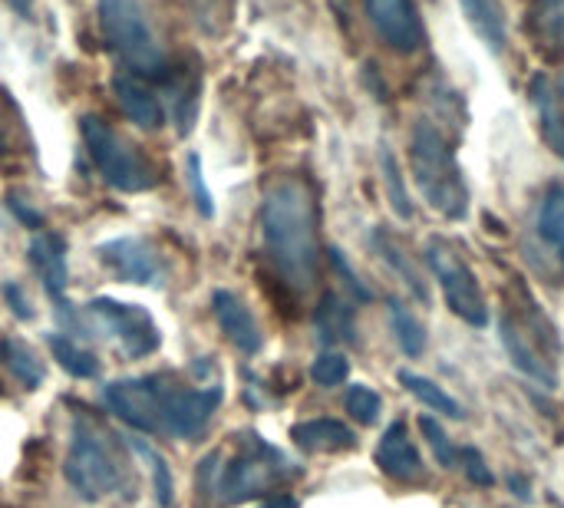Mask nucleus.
Segmentation results:
<instances>
[{"instance_id":"f257e3e1","label":"nucleus","mask_w":564,"mask_h":508,"mask_svg":"<svg viewBox=\"0 0 564 508\" xmlns=\"http://www.w3.org/2000/svg\"><path fill=\"white\" fill-rule=\"evenodd\" d=\"M317 225H321L317 195L304 179L288 175L268 185L261 198V238L278 278L294 291H307L317 281V261H321Z\"/></svg>"},{"instance_id":"f03ea898","label":"nucleus","mask_w":564,"mask_h":508,"mask_svg":"<svg viewBox=\"0 0 564 508\" xmlns=\"http://www.w3.org/2000/svg\"><path fill=\"white\" fill-rule=\"evenodd\" d=\"M410 169L423 202L449 221L469 215V188L456 162V149L433 122H416L410 139Z\"/></svg>"},{"instance_id":"7ed1b4c3","label":"nucleus","mask_w":564,"mask_h":508,"mask_svg":"<svg viewBox=\"0 0 564 508\" xmlns=\"http://www.w3.org/2000/svg\"><path fill=\"white\" fill-rule=\"evenodd\" d=\"M63 479L83 502H102L126 483V466L116 436L96 420H76L63 460Z\"/></svg>"},{"instance_id":"20e7f679","label":"nucleus","mask_w":564,"mask_h":508,"mask_svg":"<svg viewBox=\"0 0 564 508\" xmlns=\"http://www.w3.org/2000/svg\"><path fill=\"white\" fill-rule=\"evenodd\" d=\"M235 446L238 450L231 463L221 466V479H218V499L225 506H241L261 496H278L281 486L301 476V469H294L278 446H271L251 430L238 433Z\"/></svg>"},{"instance_id":"39448f33","label":"nucleus","mask_w":564,"mask_h":508,"mask_svg":"<svg viewBox=\"0 0 564 508\" xmlns=\"http://www.w3.org/2000/svg\"><path fill=\"white\" fill-rule=\"evenodd\" d=\"M502 344L512 357V364L532 377L535 383L555 390L558 387V364H555V327L545 321V314H539V304L532 301V294L519 284V298L516 304H509V311L502 314Z\"/></svg>"},{"instance_id":"423d86ee","label":"nucleus","mask_w":564,"mask_h":508,"mask_svg":"<svg viewBox=\"0 0 564 508\" xmlns=\"http://www.w3.org/2000/svg\"><path fill=\"white\" fill-rule=\"evenodd\" d=\"M96 17L109 50L119 53L135 73L142 76L165 73L162 40L139 0H96Z\"/></svg>"},{"instance_id":"0eeeda50","label":"nucleus","mask_w":564,"mask_h":508,"mask_svg":"<svg viewBox=\"0 0 564 508\" xmlns=\"http://www.w3.org/2000/svg\"><path fill=\"white\" fill-rule=\"evenodd\" d=\"M83 142H86L89 159L96 162L99 175L112 188L135 195V192H149L159 185V169L149 162V155L139 145H132L129 139H122L106 119L83 116Z\"/></svg>"},{"instance_id":"6e6552de","label":"nucleus","mask_w":564,"mask_h":508,"mask_svg":"<svg viewBox=\"0 0 564 508\" xmlns=\"http://www.w3.org/2000/svg\"><path fill=\"white\" fill-rule=\"evenodd\" d=\"M426 264L440 281V291L446 298V307L469 327H489V304L482 294V284L463 251L446 238L426 241Z\"/></svg>"},{"instance_id":"1a4fd4ad","label":"nucleus","mask_w":564,"mask_h":508,"mask_svg":"<svg viewBox=\"0 0 564 508\" xmlns=\"http://www.w3.org/2000/svg\"><path fill=\"white\" fill-rule=\"evenodd\" d=\"M83 317L93 324L96 334L116 341L122 347V354L132 357V360L152 357L162 347L159 324L152 321V314L142 304H122V301H112V298H93L83 307Z\"/></svg>"},{"instance_id":"9d476101","label":"nucleus","mask_w":564,"mask_h":508,"mask_svg":"<svg viewBox=\"0 0 564 508\" xmlns=\"http://www.w3.org/2000/svg\"><path fill=\"white\" fill-rule=\"evenodd\" d=\"M172 383V374H145L129 380H112L102 390L109 413H116L126 426L159 436L162 433V400Z\"/></svg>"},{"instance_id":"9b49d317","label":"nucleus","mask_w":564,"mask_h":508,"mask_svg":"<svg viewBox=\"0 0 564 508\" xmlns=\"http://www.w3.org/2000/svg\"><path fill=\"white\" fill-rule=\"evenodd\" d=\"M221 397H225L221 387L192 390L172 377L165 400H162V433L175 440H198L205 426L212 423L215 410L221 407Z\"/></svg>"},{"instance_id":"f8f14e48","label":"nucleus","mask_w":564,"mask_h":508,"mask_svg":"<svg viewBox=\"0 0 564 508\" xmlns=\"http://www.w3.org/2000/svg\"><path fill=\"white\" fill-rule=\"evenodd\" d=\"M96 258L102 268H109L122 284H139V288H155L165 278V264L155 251L152 241L139 238V235H126V238H109L102 245H96Z\"/></svg>"},{"instance_id":"ddd939ff","label":"nucleus","mask_w":564,"mask_h":508,"mask_svg":"<svg viewBox=\"0 0 564 508\" xmlns=\"http://www.w3.org/2000/svg\"><path fill=\"white\" fill-rule=\"evenodd\" d=\"M367 17L377 30V36L400 56H410L423 50L426 30L423 17L416 10V0H364Z\"/></svg>"},{"instance_id":"4468645a","label":"nucleus","mask_w":564,"mask_h":508,"mask_svg":"<svg viewBox=\"0 0 564 508\" xmlns=\"http://www.w3.org/2000/svg\"><path fill=\"white\" fill-rule=\"evenodd\" d=\"M373 463H377V469L387 479H393L400 486H420V483H426L423 456H420V450H416V443L410 436V426L403 420H397V423H390L383 430V436L377 443V453H373Z\"/></svg>"},{"instance_id":"2eb2a0df","label":"nucleus","mask_w":564,"mask_h":508,"mask_svg":"<svg viewBox=\"0 0 564 508\" xmlns=\"http://www.w3.org/2000/svg\"><path fill=\"white\" fill-rule=\"evenodd\" d=\"M212 314H215V321H218V327H221V334L228 337L231 347H238L245 357L261 354L264 334H261V327H258L251 307H248L238 294H231V291H215V294H212Z\"/></svg>"},{"instance_id":"dca6fc26","label":"nucleus","mask_w":564,"mask_h":508,"mask_svg":"<svg viewBox=\"0 0 564 508\" xmlns=\"http://www.w3.org/2000/svg\"><path fill=\"white\" fill-rule=\"evenodd\" d=\"M26 258L33 264V271L40 274L46 294L63 304L66 301V284H69V268H66V238L56 235V231H40L30 248H26Z\"/></svg>"},{"instance_id":"f3484780","label":"nucleus","mask_w":564,"mask_h":508,"mask_svg":"<svg viewBox=\"0 0 564 508\" xmlns=\"http://www.w3.org/2000/svg\"><path fill=\"white\" fill-rule=\"evenodd\" d=\"M112 96H116L119 109L139 129H159L165 122V109H162L159 96L152 93V86L142 76H135V73H116L112 76Z\"/></svg>"},{"instance_id":"a211bd4d","label":"nucleus","mask_w":564,"mask_h":508,"mask_svg":"<svg viewBox=\"0 0 564 508\" xmlns=\"http://www.w3.org/2000/svg\"><path fill=\"white\" fill-rule=\"evenodd\" d=\"M291 440L304 453H347L357 446L354 430L330 417H317V420H304L291 426Z\"/></svg>"},{"instance_id":"6ab92c4d","label":"nucleus","mask_w":564,"mask_h":508,"mask_svg":"<svg viewBox=\"0 0 564 508\" xmlns=\"http://www.w3.org/2000/svg\"><path fill=\"white\" fill-rule=\"evenodd\" d=\"M314 327L317 337L334 347V344H357V324H354V307L340 298V294H324L321 307L314 314Z\"/></svg>"},{"instance_id":"aec40b11","label":"nucleus","mask_w":564,"mask_h":508,"mask_svg":"<svg viewBox=\"0 0 564 508\" xmlns=\"http://www.w3.org/2000/svg\"><path fill=\"white\" fill-rule=\"evenodd\" d=\"M469 26L476 30V36L492 50L502 53L509 43V30H506V7L502 0H459Z\"/></svg>"},{"instance_id":"412c9836","label":"nucleus","mask_w":564,"mask_h":508,"mask_svg":"<svg viewBox=\"0 0 564 508\" xmlns=\"http://www.w3.org/2000/svg\"><path fill=\"white\" fill-rule=\"evenodd\" d=\"M532 102L539 112V132L549 142V149L564 162V109L552 89V83L545 76L532 79Z\"/></svg>"},{"instance_id":"4be33fe9","label":"nucleus","mask_w":564,"mask_h":508,"mask_svg":"<svg viewBox=\"0 0 564 508\" xmlns=\"http://www.w3.org/2000/svg\"><path fill=\"white\" fill-rule=\"evenodd\" d=\"M373 245H377V251L383 255V261L403 278V284L413 291V298H420V301H430V288H426V281H423V271L410 261V255L403 251V245L390 235V231H373Z\"/></svg>"},{"instance_id":"5701e85b","label":"nucleus","mask_w":564,"mask_h":508,"mask_svg":"<svg viewBox=\"0 0 564 508\" xmlns=\"http://www.w3.org/2000/svg\"><path fill=\"white\" fill-rule=\"evenodd\" d=\"M46 347H50L53 360L73 380H96L99 377V360L86 347H79L73 337H66V334H46Z\"/></svg>"},{"instance_id":"b1692460","label":"nucleus","mask_w":564,"mask_h":508,"mask_svg":"<svg viewBox=\"0 0 564 508\" xmlns=\"http://www.w3.org/2000/svg\"><path fill=\"white\" fill-rule=\"evenodd\" d=\"M400 383L426 407V410H433L436 417H449V420H463L466 417V410L459 407V400L456 397H449L440 383H433L430 377H420V374H413V370H400Z\"/></svg>"},{"instance_id":"393cba45","label":"nucleus","mask_w":564,"mask_h":508,"mask_svg":"<svg viewBox=\"0 0 564 508\" xmlns=\"http://www.w3.org/2000/svg\"><path fill=\"white\" fill-rule=\"evenodd\" d=\"M0 360H3V367H7V374H10L23 390H36V387L43 383V377H46V370H43V364L36 360V354H33L26 344H20V341H3Z\"/></svg>"},{"instance_id":"a878e982","label":"nucleus","mask_w":564,"mask_h":508,"mask_svg":"<svg viewBox=\"0 0 564 508\" xmlns=\"http://www.w3.org/2000/svg\"><path fill=\"white\" fill-rule=\"evenodd\" d=\"M390 331L400 344V350L406 357H420L426 350V327L420 324V317L403 304V301H390Z\"/></svg>"},{"instance_id":"bb28decb","label":"nucleus","mask_w":564,"mask_h":508,"mask_svg":"<svg viewBox=\"0 0 564 508\" xmlns=\"http://www.w3.org/2000/svg\"><path fill=\"white\" fill-rule=\"evenodd\" d=\"M539 235L549 241V248L562 258L564 264V185H552L539 208Z\"/></svg>"},{"instance_id":"cd10ccee","label":"nucleus","mask_w":564,"mask_h":508,"mask_svg":"<svg viewBox=\"0 0 564 508\" xmlns=\"http://www.w3.org/2000/svg\"><path fill=\"white\" fill-rule=\"evenodd\" d=\"M532 23L539 43H545L549 50H564V0H535Z\"/></svg>"},{"instance_id":"c85d7f7f","label":"nucleus","mask_w":564,"mask_h":508,"mask_svg":"<svg viewBox=\"0 0 564 508\" xmlns=\"http://www.w3.org/2000/svg\"><path fill=\"white\" fill-rule=\"evenodd\" d=\"M380 169H383V185H387V198L393 205V212L410 221L413 218V202H410V192H406V182H403V172H400V162L393 159V152L383 145L380 152Z\"/></svg>"},{"instance_id":"c756f323","label":"nucleus","mask_w":564,"mask_h":508,"mask_svg":"<svg viewBox=\"0 0 564 508\" xmlns=\"http://www.w3.org/2000/svg\"><path fill=\"white\" fill-rule=\"evenodd\" d=\"M420 433L426 436V443H430V450H433V456H436V466H443V469H459V446L449 440V433L443 430V423L436 420V417H420Z\"/></svg>"},{"instance_id":"7c9ffc66","label":"nucleus","mask_w":564,"mask_h":508,"mask_svg":"<svg viewBox=\"0 0 564 508\" xmlns=\"http://www.w3.org/2000/svg\"><path fill=\"white\" fill-rule=\"evenodd\" d=\"M135 450L152 466V486H155V502H159V508H175V483H172V469H169L165 456H159L152 446L139 443V440H135Z\"/></svg>"},{"instance_id":"2f4dec72","label":"nucleus","mask_w":564,"mask_h":508,"mask_svg":"<svg viewBox=\"0 0 564 508\" xmlns=\"http://www.w3.org/2000/svg\"><path fill=\"white\" fill-rule=\"evenodd\" d=\"M344 407H347V413H350L360 426H373V423L380 420L383 400H380L377 390H370V387H364V383H354V387L347 390V397H344Z\"/></svg>"},{"instance_id":"473e14b6","label":"nucleus","mask_w":564,"mask_h":508,"mask_svg":"<svg viewBox=\"0 0 564 508\" xmlns=\"http://www.w3.org/2000/svg\"><path fill=\"white\" fill-rule=\"evenodd\" d=\"M218 479H221V450H212L195 473V508H212V499H218Z\"/></svg>"},{"instance_id":"72a5a7b5","label":"nucleus","mask_w":564,"mask_h":508,"mask_svg":"<svg viewBox=\"0 0 564 508\" xmlns=\"http://www.w3.org/2000/svg\"><path fill=\"white\" fill-rule=\"evenodd\" d=\"M347 377H350V360L337 350H324L311 367V380L317 387H340Z\"/></svg>"},{"instance_id":"f704fd0d","label":"nucleus","mask_w":564,"mask_h":508,"mask_svg":"<svg viewBox=\"0 0 564 508\" xmlns=\"http://www.w3.org/2000/svg\"><path fill=\"white\" fill-rule=\"evenodd\" d=\"M459 466H463L466 479H469L473 486H479V489H489V486L496 483V476H492L486 456H482L479 450H473V446H469V450H459Z\"/></svg>"},{"instance_id":"c9c22d12","label":"nucleus","mask_w":564,"mask_h":508,"mask_svg":"<svg viewBox=\"0 0 564 508\" xmlns=\"http://www.w3.org/2000/svg\"><path fill=\"white\" fill-rule=\"evenodd\" d=\"M188 185L195 192V205L202 212V218H212L215 215V202H212V192L205 188V172H202V159L192 152L188 155Z\"/></svg>"},{"instance_id":"e433bc0d","label":"nucleus","mask_w":564,"mask_h":508,"mask_svg":"<svg viewBox=\"0 0 564 508\" xmlns=\"http://www.w3.org/2000/svg\"><path fill=\"white\" fill-rule=\"evenodd\" d=\"M327 255H330V264H334V271L344 278V288H347V291H350L357 301H370V298H373V294H370V288H367V284L360 281V274L350 268V261L344 258V251H340V248H330Z\"/></svg>"},{"instance_id":"4c0bfd02","label":"nucleus","mask_w":564,"mask_h":508,"mask_svg":"<svg viewBox=\"0 0 564 508\" xmlns=\"http://www.w3.org/2000/svg\"><path fill=\"white\" fill-rule=\"evenodd\" d=\"M0 294H3V301H7V307H10V314H13L17 321H33V317H36V311H33L26 291H23L17 281H3Z\"/></svg>"},{"instance_id":"58836bf2","label":"nucleus","mask_w":564,"mask_h":508,"mask_svg":"<svg viewBox=\"0 0 564 508\" xmlns=\"http://www.w3.org/2000/svg\"><path fill=\"white\" fill-rule=\"evenodd\" d=\"M7 208L13 212V218H17L20 225H26V228H33V231H40V228L46 225V221H43V215H40V212H33L30 205H23V198H20L17 192H10V195H7Z\"/></svg>"},{"instance_id":"ea45409f","label":"nucleus","mask_w":564,"mask_h":508,"mask_svg":"<svg viewBox=\"0 0 564 508\" xmlns=\"http://www.w3.org/2000/svg\"><path fill=\"white\" fill-rule=\"evenodd\" d=\"M261 508H297V499L291 493H278V496H268Z\"/></svg>"},{"instance_id":"a19ab883","label":"nucleus","mask_w":564,"mask_h":508,"mask_svg":"<svg viewBox=\"0 0 564 508\" xmlns=\"http://www.w3.org/2000/svg\"><path fill=\"white\" fill-rule=\"evenodd\" d=\"M7 3H10L20 17H30V13H33V0H7Z\"/></svg>"},{"instance_id":"79ce46f5","label":"nucleus","mask_w":564,"mask_h":508,"mask_svg":"<svg viewBox=\"0 0 564 508\" xmlns=\"http://www.w3.org/2000/svg\"><path fill=\"white\" fill-rule=\"evenodd\" d=\"M562 93H564V76H562Z\"/></svg>"},{"instance_id":"37998d69","label":"nucleus","mask_w":564,"mask_h":508,"mask_svg":"<svg viewBox=\"0 0 564 508\" xmlns=\"http://www.w3.org/2000/svg\"><path fill=\"white\" fill-rule=\"evenodd\" d=\"M0 347H3V341H0Z\"/></svg>"}]
</instances>
